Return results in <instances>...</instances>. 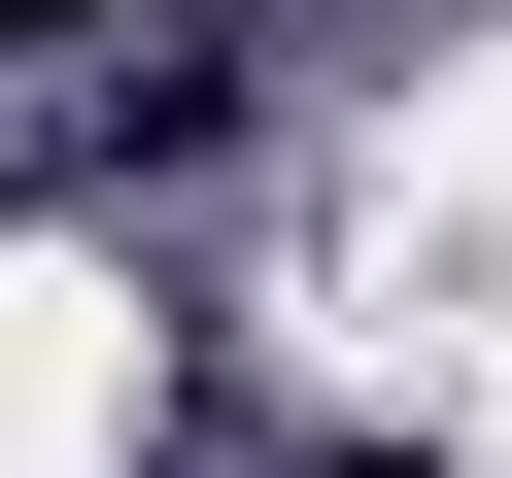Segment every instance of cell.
Masks as SVG:
<instances>
[{"mask_svg":"<svg viewBox=\"0 0 512 478\" xmlns=\"http://www.w3.org/2000/svg\"><path fill=\"white\" fill-rule=\"evenodd\" d=\"M0 35H35V0H0Z\"/></svg>","mask_w":512,"mask_h":478,"instance_id":"6da1fadb","label":"cell"}]
</instances>
